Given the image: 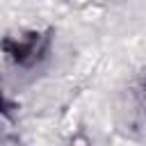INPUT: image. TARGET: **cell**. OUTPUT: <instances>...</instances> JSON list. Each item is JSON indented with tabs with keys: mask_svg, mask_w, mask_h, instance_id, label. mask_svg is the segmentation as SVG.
Wrapping results in <instances>:
<instances>
[{
	"mask_svg": "<svg viewBox=\"0 0 146 146\" xmlns=\"http://www.w3.org/2000/svg\"><path fill=\"white\" fill-rule=\"evenodd\" d=\"M75 146H87V141H84V139H78V141H75Z\"/></svg>",
	"mask_w": 146,
	"mask_h": 146,
	"instance_id": "1",
	"label": "cell"
},
{
	"mask_svg": "<svg viewBox=\"0 0 146 146\" xmlns=\"http://www.w3.org/2000/svg\"><path fill=\"white\" fill-rule=\"evenodd\" d=\"M141 98H144V103H146V89H144V94H141Z\"/></svg>",
	"mask_w": 146,
	"mask_h": 146,
	"instance_id": "2",
	"label": "cell"
}]
</instances>
